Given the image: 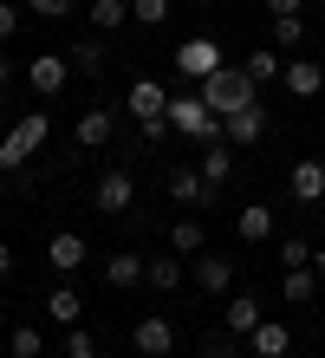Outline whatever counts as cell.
Masks as SVG:
<instances>
[{"label":"cell","instance_id":"cell-1","mask_svg":"<svg viewBox=\"0 0 325 358\" xmlns=\"http://www.w3.org/2000/svg\"><path fill=\"white\" fill-rule=\"evenodd\" d=\"M195 92H202V104H208L215 117H228V111H247V104H260V85L247 78V66H222V72H208Z\"/></svg>","mask_w":325,"mask_h":358},{"label":"cell","instance_id":"cell-2","mask_svg":"<svg viewBox=\"0 0 325 358\" xmlns=\"http://www.w3.org/2000/svg\"><path fill=\"white\" fill-rule=\"evenodd\" d=\"M46 131H52V124H46V111H27L7 137H0V170H27V157H39Z\"/></svg>","mask_w":325,"mask_h":358},{"label":"cell","instance_id":"cell-3","mask_svg":"<svg viewBox=\"0 0 325 358\" xmlns=\"http://www.w3.org/2000/svg\"><path fill=\"white\" fill-rule=\"evenodd\" d=\"M169 59H176V72H182V78H195V85H202L208 72H222V66H228V59H222V46H215L208 33H195V39H182V46L169 52Z\"/></svg>","mask_w":325,"mask_h":358},{"label":"cell","instance_id":"cell-4","mask_svg":"<svg viewBox=\"0 0 325 358\" xmlns=\"http://www.w3.org/2000/svg\"><path fill=\"white\" fill-rule=\"evenodd\" d=\"M130 345H137V358H169L176 352V326H169L163 313H143V320L130 326Z\"/></svg>","mask_w":325,"mask_h":358},{"label":"cell","instance_id":"cell-5","mask_svg":"<svg viewBox=\"0 0 325 358\" xmlns=\"http://www.w3.org/2000/svg\"><path fill=\"white\" fill-rule=\"evenodd\" d=\"M65 78H72V59H65V52H33V59H27V85H33L39 98H59Z\"/></svg>","mask_w":325,"mask_h":358},{"label":"cell","instance_id":"cell-6","mask_svg":"<svg viewBox=\"0 0 325 358\" xmlns=\"http://www.w3.org/2000/svg\"><path fill=\"white\" fill-rule=\"evenodd\" d=\"M92 202L104 208V215H130V208H137V182H130V170H104Z\"/></svg>","mask_w":325,"mask_h":358},{"label":"cell","instance_id":"cell-7","mask_svg":"<svg viewBox=\"0 0 325 358\" xmlns=\"http://www.w3.org/2000/svg\"><path fill=\"white\" fill-rule=\"evenodd\" d=\"M85 261H92V248H85L78 228H59V235L46 241V267H52V273H78Z\"/></svg>","mask_w":325,"mask_h":358},{"label":"cell","instance_id":"cell-8","mask_svg":"<svg viewBox=\"0 0 325 358\" xmlns=\"http://www.w3.org/2000/svg\"><path fill=\"white\" fill-rule=\"evenodd\" d=\"M169 196H176L182 208H208L215 202V182L195 170V163H182V170H169Z\"/></svg>","mask_w":325,"mask_h":358},{"label":"cell","instance_id":"cell-9","mask_svg":"<svg viewBox=\"0 0 325 358\" xmlns=\"http://www.w3.org/2000/svg\"><path fill=\"white\" fill-rule=\"evenodd\" d=\"M189 273H195L202 293H228L234 287V255H208V248H202V255L189 261Z\"/></svg>","mask_w":325,"mask_h":358},{"label":"cell","instance_id":"cell-10","mask_svg":"<svg viewBox=\"0 0 325 358\" xmlns=\"http://www.w3.org/2000/svg\"><path fill=\"white\" fill-rule=\"evenodd\" d=\"M111 131H117V111L111 104H92V111H78V150H104V143H111Z\"/></svg>","mask_w":325,"mask_h":358},{"label":"cell","instance_id":"cell-11","mask_svg":"<svg viewBox=\"0 0 325 358\" xmlns=\"http://www.w3.org/2000/svg\"><path fill=\"white\" fill-rule=\"evenodd\" d=\"M130 117H137V124H150V117H169V92L157 85V78H130Z\"/></svg>","mask_w":325,"mask_h":358},{"label":"cell","instance_id":"cell-12","mask_svg":"<svg viewBox=\"0 0 325 358\" xmlns=\"http://www.w3.org/2000/svg\"><path fill=\"white\" fill-rule=\"evenodd\" d=\"M287 189L299 202H325V157H299L293 170H287Z\"/></svg>","mask_w":325,"mask_h":358},{"label":"cell","instance_id":"cell-13","mask_svg":"<svg viewBox=\"0 0 325 358\" xmlns=\"http://www.w3.org/2000/svg\"><path fill=\"white\" fill-rule=\"evenodd\" d=\"M195 170H202L215 189H222V182L234 176V143H228V137H215V143H195Z\"/></svg>","mask_w":325,"mask_h":358},{"label":"cell","instance_id":"cell-14","mask_svg":"<svg viewBox=\"0 0 325 358\" xmlns=\"http://www.w3.org/2000/svg\"><path fill=\"white\" fill-rule=\"evenodd\" d=\"M280 85H287L293 98H319V92H325V66H319V59H287Z\"/></svg>","mask_w":325,"mask_h":358},{"label":"cell","instance_id":"cell-15","mask_svg":"<svg viewBox=\"0 0 325 358\" xmlns=\"http://www.w3.org/2000/svg\"><path fill=\"white\" fill-rule=\"evenodd\" d=\"M247 352H254V358H287V352H293V326H287V320H260L254 339H247Z\"/></svg>","mask_w":325,"mask_h":358},{"label":"cell","instance_id":"cell-16","mask_svg":"<svg viewBox=\"0 0 325 358\" xmlns=\"http://www.w3.org/2000/svg\"><path fill=\"white\" fill-rule=\"evenodd\" d=\"M267 137V104H247V111H228V143L247 150V143Z\"/></svg>","mask_w":325,"mask_h":358},{"label":"cell","instance_id":"cell-17","mask_svg":"<svg viewBox=\"0 0 325 358\" xmlns=\"http://www.w3.org/2000/svg\"><path fill=\"white\" fill-rule=\"evenodd\" d=\"M222 320H228V332H234V339H254V326H260V320H267V306H260V300H254V293H234V300H228V313H222Z\"/></svg>","mask_w":325,"mask_h":358},{"label":"cell","instance_id":"cell-18","mask_svg":"<svg viewBox=\"0 0 325 358\" xmlns=\"http://www.w3.org/2000/svg\"><path fill=\"white\" fill-rule=\"evenodd\" d=\"M234 235H241V241H273V208H267V202L234 208Z\"/></svg>","mask_w":325,"mask_h":358},{"label":"cell","instance_id":"cell-19","mask_svg":"<svg viewBox=\"0 0 325 358\" xmlns=\"http://www.w3.org/2000/svg\"><path fill=\"white\" fill-rule=\"evenodd\" d=\"M280 293H287V306H312L319 273H312V267H280Z\"/></svg>","mask_w":325,"mask_h":358},{"label":"cell","instance_id":"cell-20","mask_svg":"<svg viewBox=\"0 0 325 358\" xmlns=\"http://www.w3.org/2000/svg\"><path fill=\"white\" fill-rule=\"evenodd\" d=\"M202 248H208V235H202V222H195V215H182V222H169V255H202Z\"/></svg>","mask_w":325,"mask_h":358},{"label":"cell","instance_id":"cell-21","mask_svg":"<svg viewBox=\"0 0 325 358\" xmlns=\"http://www.w3.org/2000/svg\"><path fill=\"white\" fill-rule=\"evenodd\" d=\"M182 267H189L182 255H157V261L143 267V280H150V287H163V293H176V287H182Z\"/></svg>","mask_w":325,"mask_h":358},{"label":"cell","instance_id":"cell-22","mask_svg":"<svg viewBox=\"0 0 325 358\" xmlns=\"http://www.w3.org/2000/svg\"><path fill=\"white\" fill-rule=\"evenodd\" d=\"M78 313H85V300H78L72 287H52V293H46V320H52V326H78Z\"/></svg>","mask_w":325,"mask_h":358},{"label":"cell","instance_id":"cell-23","mask_svg":"<svg viewBox=\"0 0 325 358\" xmlns=\"http://www.w3.org/2000/svg\"><path fill=\"white\" fill-rule=\"evenodd\" d=\"M143 255H130V248H124V255H111V261H104V280H111V287H137L143 280Z\"/></svg>","mask_w":325,"mask_h":358},{"label":"cell","instance_id":"cell-24","mask_svg":"<svg viewBox=\"0 0 325 358\" xmlns=\"http://www.w3.org/2000/svg\"><path fill=\"white\" fill-rule=\"evenodd\" d=\"M241 66H247V78H254V85H267V78H280V72H287V59H280V46H260V52H247V59H241Z\"/></svg>","mask_w":325,"mask_h":358},{"label":"cell","instance_id":"cell-25","mask_svg":"<svg viewBox=\"0 0 325 358\" xmlns=\"http://www.w3.org/2000/svg\"><path fill=\"white\" fill-rule=\"evenodd\" d=\"M85 13H92V27H98V33H117L124 20H130V0H92Z\"/></svg>","mask_w":325,"mask_h":358},{"label":"cell","instance_id":"cell-26","mask_svg":"<svg viewBox=\"0 0 325 358\" xmlns=\"http://www.w3.org/2000/svg\"><path fill=\"white\" fill-rule=\"evenodd\" d=\"M273 46L280 52H299V46H306V20H299V13H280L273 20Z\"/></svg>","mask_w":325,"mask_h":358},{"label":"cell","instance_id":"cell-27","mask_svg":"<svg viewBox=\"0 0 325 358\" xmlns=\"http://www.w3.org/2000/svg\"><path fill=\"white\" fill-rule=\"evenodd\" d=\"M72 72H85V78L104 72V39H85V46H72Z\"/></svg>","mask_w":325,"mask_h":358},{"label":"cell","instance_id":"cell-28","mask_svg":"<svg viewBox=\"0 0 325 358\" xmlns=\"http://www.w3.org/2000/svg\"><path fill=\"white\" fill-rule=\"evenodd\" d=\"M13 358H46V332H39V326H13Z\"/></svg>","mask_w":325,"mask_h":358},{"label":"cell","instance_id":"cell-29","mask_svg":"<svg viewBox=\"0 0 325 358\" xmlns=\"http://www.w3.org/2000/svg\"><path fill=\"white\" fill-rule=\"evenodd\" d=\"M130 20H137V27H163V20H169V0H130Z\"/></svg>","mask_w":325,"mask_h":358},{"label":"cell","instance_id":"cell-30","mask_svg":"<svg viewBox=\"0 0 325 358\" xmlns=\"http://www.w3.org/2000/svg\"><path fill=\"white\" fill-rule=\"evenodd\" d=\"M280 267H312V241L287 235V241H280Z\"/></svg>","mask_w":325,"mask_h":358},{"label":"cell","instance_id":"cell-31","mask_svg":"<svg viewBox=\"0 0 325 358\" xmlns=\"http://www.w3.org/2000/svg\"><path fill=\"white\" fill-rule=\"evenodd\" d=\"M65 358H98V339L85 326H65Z\"/></svg>","mask_w":325,"mask_h":358},{"label":"cell","instance_id":"cell-32","mask_svg":"<svg viewBox=\"0 0 325 358\" xmlns=\"http://www.w3.org/2000/svg\"><path fill=\"white\" fill-rule=\"evenodd\" d=\"M27 7H33L39 20H65V13H72V0H27Z\"/></svg>","mask_w":325,"mask_h":358},{"label":"cell","instance_id":"cell-33","mask_svg":"<svg viewBox=\"0 0 325 358\" xmlns=\"http://www.w3.org/2000/svg\"><path fill=\"white\" fill-rule=\"evenodd\" d=\"M137 131H143V143H163L169 131H176V124H169V117H150V124H137Z\"/></svg>","mask_w":325,"mask_h":358},{"label":"cell","instance_id":"cell-34","mask_svg":"<svg viewBox=\"0 0 325 358\" xmlns=\"http://www.w3.org/2000/svg\"><path fill=\"white\" fill-rule=\"evenodd\" d=\"M20 33V7H13V0H0V39H13Z\"/></svg>","mask_w":325,"mask_h":358},{"label":"cell","instance_id":"cell-35","mask_svg":"<svg viewBox=\"0 0 325 358\" xmlns=\"http://www.w3.org/2000/svg\"><path fill=\"white\" fill-rule=\"evenodd\" d=\"M202 352H208V358H234V332H228V339H208Z\"/></svg>","mask_w":325,"mask_h":358},{"label":"cell","instance_id":"cell-36","mask_svg":"<svg viewBox=\"0 0 325 358\" xmlns=\"http://www.w3.org/2000/svg\"><path fill=\"white\" fill-rule=\"evenodd\" d=\"M299 7H306V0H267V13L280 20V13H299Z\"/></svg>","mask_w":325,"mask_h":358},{"label":"cell","instance_id":"cell-37","mask_svg":"<svg viewBox=\"0 0 325 358\" xmlns=\"http://www.w3.org/2000/svg\"><path fill=\"white\" fill-rule=\"evenodd\" d=\"M7 273H13V248L0 241V280H7Z\"/></svg>","mask_w":325,"mask_h":358},{"label":"cell","instance_id":"cell-38","mask_svg":"<svg viewBox=\"0 0 325 358\" xmlns=\"http://www.w3.org/2000/svg\"><path fill=\"white\" fill-rule=\"evenodd\" d=\"M312 273H319V280H325V248H312Z\"/></svg>","mask_w":325,"mask_h":358},{"label":"cell","instance_id":"cell-39","mask_svg":"<svg viewBox=\"0 0 325 358\" xmlns=\"http://www.w3.org/2000/svg\"><path fill=\"white\" fill-rule=\"evenodd\" d=\"M13 85V66H7V59H0V92H7Z\"/></svg>","mask_w":325,"mask_h":358},{"label":"cell","instance_id":"cell-40","mask_svg":"<svg viewBox=\"0 0 325 358\" xmlns=\"http://www.w3.org/2000/svg\"><path fill=\"white\" fill-rule=\"evenodd\" d=\"M202 7H208V0H202Z\"/></svg>","mask_w":325,"mask_h":358}]
</instances>
